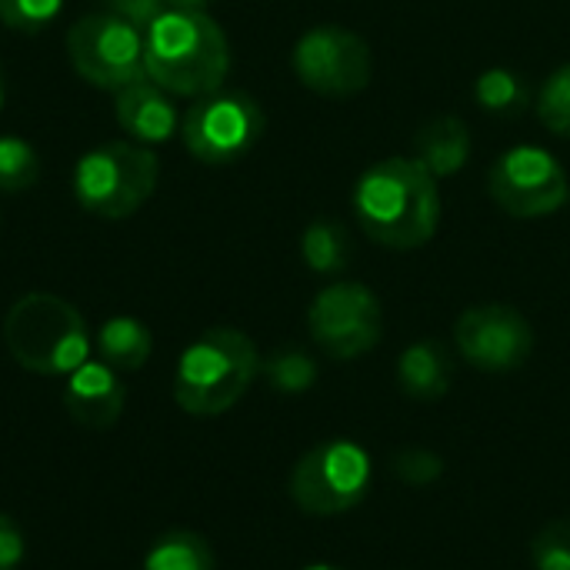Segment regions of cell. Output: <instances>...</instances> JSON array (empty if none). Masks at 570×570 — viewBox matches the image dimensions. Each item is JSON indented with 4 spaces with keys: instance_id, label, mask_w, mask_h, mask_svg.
Returning a JSON list of instances; mask_svg holds the SVG:
<instances>
[{
    "instance_id": "6da1fadb",
    "label": "cell",
    "mask_w": 570,
    "mask_h": 570,
    "mask_svg": "<svg viewBox=\"0 0 570 570\" xmlns=\"http://www.w3.org/2000/svg\"><path fill=\"white\" fill-rule=\"evenodd\" d=\"M351 207L364 237L391 250H417L441 227V187L414 157H387L367 167Z\"/></svg>"
},
{
    "instance_id": "7a4b0ae2",
    "label": "cell",
    "mask_w": 570,
    "mask_h": 570,
    "mask_svg": "<svg viewBox=\"0 0 570 570\" xmlns=\"http://www.w3.org/2000/svg\"><path fill=\"white\" fill-rule=\"evenodd\" d=\"M144 67L174 97L217 94L230 70V43L204 10H167L144 33Z\"/></svg>"
},
{
    "instance_id": "3957f363",
    "label": "cell",
    "mask_w": 570,
    "mask_h": 570,
    "mask_svg": "<svg viewBox=\"0 0 570 570\" xmlns=\"http://www.w3.org/2000/svg\"><path fill=\"white\" fill-rule=\"evenodd\" d=\"M257 374V344L237 327H210L180 354L174 401L190 417H220L250 391Z\"/></svg>"
},
{
    "instance_id": "277c9868",
    "label": "cell",
    "mask_w": 570,
    "mask_h": 570,
    "mask_svg": "<svg viewBox=\"0 0 570 570\" xmlns=\"http://www.w3.org/2000/svg\"><path fill=\"white\" fill-rule=\"evenodd\" d=\"M10 357L40 377H67L90 361V334L80 311L57 294H23L3 317Z\"/></svg>"
},
{
    "instance_id": "5b68a950",
    "label": "cell",
    "mask_w": 570,
    "mask_h": 570,
    "mask_svg": "<svg viewBox=\"0 0 570 570\" xmlns=\"http://www.w3.org/2000/svg\"><path fill=\"white\" fill-rule=\"evenodd\" d=\"M160 160L150 147L114 140L87 150L73 167L77 204L104 220L134 217L157 190Z\"/></svg>"
},
{
    "instance_id": "8992f818",
    "label": "cell",
    "mask_w": 570,
    "mask_h": 570,
    "mask_svg": "<svg viewBox=\"0 0 570 570\" xmlns=\"http://www.w3.org/2000/svg\"><path fill=\"white\" fill-rule=\"evenodd\" d=\"M374 484L371 454L347 438L311 448L291 471V501L311 518H334L357 508Z\"/></svg>"
},
{
    "instance_id": "52a82bcc",
    "label": "cell",
    "mask_w": 570,
    "mask_h": 570,
    "mask_svg": "<svg viewBox=\"0 0 570 570\" xmlns=\"http://www.w3.org/2000/svg\"><path fill=\"white\" fill-rule=\"evenodd\" d=\"M264 127L267 117L250 94L217 90L194 100V107L184 114L180 134H184V147L200 164L224 167L250 154L264 137Z\"/></svg>"
},
{
    "instance_id": "ba28073f",
    "label": "cell",
    "mask_w": 570,
    "mask_h": 570,
    "mask_svg": "<svg viewBox=\"0 0 570 570\" xmlns=\"http://www.w3.org/2000/svg\"><path fill=\"white\" fill-rule=\"evenodd\" d=\"M307 331L327 357L354 361L381 344L384 307L367 284L337 281L311 301Z\"/></svg>"
},
{
    "instance_id": "9c48e42d",
    "label": "cell",
    "mask_w": 570,
    "mask_h": 570,
    "mask_svg": "<svg viewBox=\"0 0 570 570\" xmlns=\"http://www.w3.org/2000/svg\"><path fill=\"white\" fill-rule=\"evenodd\" d=\"M488 190L494 204L518 220L551 217L570 200L568 170L551 150L534 144H518L504 150L491 164Z\"/></svg>"
},
{
    "instance_id": "30bf717a",
    "label": "cell",
    "mask_w": 570,
    "mask_h": 570,
    "mask_svg": "<svg viewBox=\"0 0 570 570\" xmlns=\"http://www.w3.org/2000/svg\"><path fill=\"white\" fill-rule=\"evenodd\" d=\"M70 67L100 90H120L147 77L144 67V33L114 13H87L67 30Z\"/></svg>"
},
{
    "instance_id": "8fae6325",
    "label": "cell",
    "mask_w": 570,
    "mask_h": 570,
    "mask_svg": "<svg viewBox=\"0 0 570 570\" xmlns=\"http://www.w3.org/2000/svg\"><path fill=\"white\" fill-rule=\"evenodd\" d=\"M297 80L321 97H354L371 83L374 57L361 33L341 23L311 27L291 53Z\"/></svg>"
},
{
    "instance_id": "7c38bea8",
    "label": "cell",
    "mask_w": 570,
    "mask_h": 570,
    "mask_svg": "<svg viewBox=\"0 0 570 570\" xmlns=\"http://www.w3.org/2000/svg\"><path fill=\"white\" fill-rule=\"evenodd\" d=\"M454 347L471 367L508 374L528 364L534 351V331L528 317L508 304H478L458 317Z\"/></svg>"
},
{
    "instance_id": "4fadbf2b",
    "label": "cell",
    "mask_w": 570,
    "mask_h": 570,
    "mask_svg": "<svg viewBox=\"0 0 570 570\" xmlns=\"http://www.w3.org/2000/svg\"><path fill=\"white\" fill-rule=\"evenodd\" d=\"M127 404V387L114 367L104 361H83L63 384L67 414L87 431H107L120 421Z\"/></svg>"
},
{
    "instance_id": "5bb4252c",
    "label": "cell",
    "mask_w": 570,
    "mask_h": 570,
    "mask_svg": "<svg viewBox=\"0 0 570 570\" xmlns=\"http://www.w3.org/2000/svg\"><path fill=\"white\" fill-rule=\"evenodd\" d=\"M114 110H117L120 130L130 134V140H137L144 147L167 144L180 130V114H177L174 94H167L150 77L120 87L117 100H114Z\"/></svg>"
},
{
    "instance_id": "9a60e30c",
    "label": "cell",
    "mask_w": 570,
    "mask_h": 570,
    "mask_svg": "<svg viewBox=\"0 0 570 570\" xmlns=\"http://www.w3.org/2000/svg\"><path fill=\"white\" fill-rule=\"evenodd\" d=\"M414 160L438 180L454 177L471 160V130L458 114L431 117L414 137Z\"/></svg>"
},
{
    "instance_id": "2e32d148",
    "label": "cell",
    "mask_w": 570,
    "mask_h": 570,
    "mask_svg": "<svg viewBox=\"0 0 570 570\" xmlns=\"http://www.w3.org/2000/svg\"><path fill=\"white\" fill-rule=\"evenodd\" d=\"M397 384L414 401H441L454 384V357L441 341H417L397 357Z\"/></svg>"
},
{
    "instance_id": "e0dca14e",
    "label": "cell",
    "mask_w": 570,
    "mask_h": 570,
    "mask_svg": "<svg viewBox=\"0 0 570 570\" xmlns=\"http://www.w3.org/2000/svg\"><path fill=\"white\" fill-rule=\"evenodd\" d=\"M97 354L117 374H134V371H140L150 361V354H154V334L137 317H124V314L120 317H110L97 331Z\"/></svg>"
},
{
    "instance_id": "ac0fdd59",
    "label": "cell",
    "mask_w": 570,
    "mask_h": 570,
    "mask_svg": "<svg viewBox=\"0 0 570 570\" xmlns=\"http://www.w3.org/2000/svg\"><path fill=\"white\" fill-rule=\"evenodd\" d=\"M301 257L314 274H324V277L344 274L354 257L347 227L337 220H327V217L311 220L301 234Z\"/></svg>"
},
{
    "instance_id": "d6986e66",
    "label": "cell",
    "mask_w": 570,
    "mask_h": 570,
    "mask_svg": "<svg viewBox=\"0 0 570 570\" xmlns=\"http://www.w3.org/2000/svg\"><path fill=\"white\" fill-rule=\"evenodd\" d=\"M214 548L207 544V538L194 534V531H167L160 534L147 558L144 570H214Z\"/></svg>"
},
{
    "instance_id": "ffe728a7",
    "label": "cell",
    "mask_w": 570,
    "mask_h": 570,
    "mask_svg": "<svg viewBox=\"0 0 570 570\" xmlns=\"http://www.w3.org/2000/svg\"><path fill=\"white\" fill-rule=\"evenodd\" d=\"M474 100L481 110H488L494 117H514V114H524V107L531 104V90L518 70L488 67L474 80Z\"/></svg>"
},
{
    "instance_id": "44dd1931",
    "label": "cell",
    "mask_w": 570,
    "mask_h": 570,
    "mask_svg": "<svg viewBox=\"0 0 570 570\" xmlns=\"http://www.w3.org/2000/svg\"><path fill=\"white\" fill-rule=\"evenodd\" d=\"M261 374L277 394H307L317 384V361L301 347H277L261 361Z\"/></svg>"
},
{
    "instance_id": "7402d4cb",
    "label": "cell",
    "mask_w": 570,
    "mask_h": 570,
    "mask_svg": "<svg viewBox=\"0 0 570 570\" xmlns=\"http://www.w3.org/2000/svg\"><path fill=\"white\" fill-rule=\"evenodd\" d=\"M40 180V157L20 137H0V194L30 190Z\"/></svg>"
},
{
    "instance_id": "603a6c76",
    "label": "cell",
    "mask_w": 570,
    "mask_h": 570,
    "mask_svg": "<svg viewBox=\"0 0 570 570\" xmlns=\"http://www.w3.org/2000/svg\"><path fill=\"white\" fill-rule=\"evenodd\" d=\"M538 120L554 134L570 140V60L561 63L541 87L538 97Z\"/></svg>"
},
{
    "instance_id": "cb8c5ba5",
    "label": "cell",
    "mask_w": 570,
    "mask_h": 570,
    "mask_svg": "<svg viewBox=\"0 0 570 570\" xmlns=\"http://www.w3.org/2000/svg\"><path fill=\"white\" fill-rule=\"evenodd\" d=\"M63 0H0V23L17 33H40L60 13Z\"/></svg>"
},
{
    "instance_id": "d4e9b609",
    "label": "cell",
    "mask_w": 570,
    "mask_h": 570,
    "mask_svg": "<svg viewBox=\"0 0 570 570\" xmlns=\"http://www.w3.org/2000/svg\"><path fill=\"white\" fill-rule=\"evenodd\" d=\"M391 474H394L401 484L428 488V484H434V481L444 474V461H441V454L424 451V448H401V451L391 458Z\"/></svg>"
},
{
    "instance_id": "484cf974",
    "label": "cell",
    "mask_w": 570,
    "mask_h": 570,
    "mask_svg": "<svg viewBox=\"0 0 570 570\" xmlns=\"http://www.w3.org/2000/svg\"><path fill=\"white\" fill-rule=\"evenodd\" d=\"M534 570H570V518L551 521L531 544Z\"/></svg>"
},
{
    "instance_id": "4316f807",
    "label": "cell",
    "mask_w": 570,
    "mask_h": 570,
    "mask_svg": "<svg viewBox=\"0 0 570 570\" xmlns=\"http://www.w3.org/2000/svg\"><path fill=\"white\" fill-rule=\"evenodd\" d=\"M167 10H170L167 0H107V13L130 23L140 33H147Z\"/></svg>"
},
{
    "instance_id": "83f0119b",
    "label": "cell",
    "mask_w": 570,
    "mask_h": 570,
    "mask_svg": "<svg viewBox=\"0 0 570 570\" xmlns=\"http://www.w3.org/2000/svg\"><path fill=\"white\" fill-rule=\"evenodd\" d=\"M27 558V538L10 514H0V570H17Z\"/></svg>"
},
{
    "instance_id": "f1b7e54d",
    "label": "cell",
    "mask_w": 570,
    "mask_h": 570,
    "mask_svg": "<svg viewBox=\"0 0 570 570\" xmlns=\"http://www.w3.org/2000/svg\"><path fill=\"white\" fill-rule=\"evenodd\" d=\"M210 0H167L170 10H204Z\"/></svg>"
},
{
    "instance_id": "f546056e",
    "label": "cell",
    "mask_w": 570,
    "mask_h": 570,
    "mask_svg": "<svg viewBox=\"0 0 570 570\" xmlns=\"http://www.w3.org/2000/svg\"><path fill=\"white\" fill-rule=\"evenodd\" d=\"M3 97H7V80H3V63H0V110H3Z\"/></svg>"
},
{
    "instance_id": "4dcf8cb0",
    "label": "cell",
    "mask_w": 570,
    "mask_h": 570,
    "mask_svg": "<svg viewBox=\"0 0 570 570\" xmlns=\"http://www.w3.org/2000/svg\"><path fill=\"white\" fill-rule=\"evenodd\" d=\"M304 570H341V568H331V564H311V568Z\"/></svg>"
}]
</instances>
